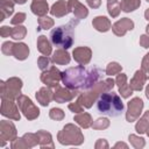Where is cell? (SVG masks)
Segmentation results:
<instances>
[{
  "mask_svg": "<svg viewBox=\"0 0 149 149\" xmlns=\"http://www.w3.org/2000/svg\"><path fill=\"white\" fill-rule=\"evenodd\" d=\"M101 76V70L98 68L86 69L84 66L71 68L62 73L63 83L71 88L87 90L92 87Z\"/></svg>",
  "mask_w": 149,
  "mask_h": 149,
  "instance_id": "1",
  "label": "cell"
},
{
  "mask_svg": "<svg viewBox=\"0 0 149 149\" xmlns=\"http://www.w3.org/2000/svg\"><path fill=\"white\" fill-rule=\"evenodd\" d=\"M76 26V24H74ZM73 21L69 22L65 26H59L57 28H55L54 30H51L50 33V38L51 42L61 48L68 49L72 45L73 42Z\"/></svg>",
  "mask_w": 149,
  "mask_h": 149,
  "instance_id": "3",
  "label": "cell"
},
{
  "mask_svg": "<svg viewBox=\"0 0 149 149\" xmlns=\"http://www.w3.org/2000/svg\"><path fill=\"white\" fill-rule=\"evenodd\" d=\"M123 102L115 92L102 93L97 100V109L101 114L108 116H119L123 112Z\"/></svg>",
  "mask_w": 149,
  "mask_h": 149,
  "instance_id": "2",
  "label": "cell"
}]
</instances>
